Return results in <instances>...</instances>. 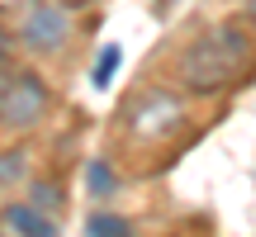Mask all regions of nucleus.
I'll return each instance as SVG.
<instances>
[{
  "mask_svg": "<svg viewBox=\"0 0 256 237\" xmlns=\"http://www.w3.org/2000/svg\"><path fill=\"white\" fill-rule=\"evenodd\" d=\"M252 62V38L242 34L238 24H218L190 43V52L180 57V81L200 95H214V90H228Z\"/></svg>",
  "mask_w": 256,
  "mask_h": 237,
  "instance_id": "f257e3e1",
  "label": "nucleus"
},
{
  "mask_svg": "<svg viewBox=\"0 0 256 237\" xmlns=\"http://www.w3.org/2000/svg\"><path fill=\"white\" fill-rule=\"evenodd\" d=\"M19 43L34 48V52H57L66 43V10L48 5V0H34L19 19Z\"/></svg>",
  "mask_w": 256,
  "mask_h": 237,
  "instance_id": "20e7f679",
  "label": "nucleus"
},
{
  "mask_svg": "<svg viewBox=\"0 0 256 237\" xmlns=\"http://www.w3.org/2000/svg\"><path fill=\"white\" fill-rule=\"evenodd\" d=\"M34 204H43V209H57V190H52V185H34Z\"/></svg>",
  "mask_w": 256,
  "mask_h": 237,
  "instance_id": "1a4fd4ad",
  "label": "nucleus"
},
{
  "mask_svg": "<svg viewBox=\"0 0 256 237\" xmlns=\"http://www.w3.org/2000/svg\"><path fill=\"white\" fill-rule=\"evenodd\" d=\"M57 5H62V10H86L90 0H57Z\"/></svg>",
  "mask_w": 256,
  "mask_h": 237,
  "instance_id": "9d476101",
  "label": "nucleus"
},
{
  "mask_svg": "<svg viewBox=\"0 0 256 237\" xmlns=\"http://www.w3.org/2000/svg\"><path fill=\"white\" fill-rule=\"evenodd\" d=\"M119 62H124L119 43H104V48H100V57H95V72H90V81H95V86L104 90V86L114 81V72H119Z\"/></svg>",
  "mask_w": 256,
  "mask_h": 237,
  "instance_id": "0eeeda50",
  "label": "nucleus"
},
{
  "mask_svg": "<svg viewBox=\"0 0 256 237\" xmlns=\"http://www.w3.org/2000/svg\"><path fill=\"white\" fill-rule=\"evenodd\" d=\"M86 232L90 237H128L133 223L119 218V214H90V218H86Z\"/></svg>",
  "mask_w": 256,
  "mask_h": 237,
  "instance_id": "423d86ee",
  "label": "nucleus"
},
{
  "mask_svg": "<svg viewBox=\"0 0 256 237\" xmlns=\"http://www.w3.org/2000/svg\"><path fill=\"white\" fill-rule=\"evenodd\" d=\"M128 128H133L138 138H171V133H180L185 128V110H180V100L176 95H166V90H142L133 104H128Z\"/></svg>",
  "mask_w": 256,
  "mask_h": 237,
  "instance_id": "7ed1b4c3",
  "label": "nucleus"
},
{
  "mask_svg": "<svg viewBox=\"0 0 256 237\" xmlns=\"http://www.w3.org/2000/svg\"><path fill=\"white\" fill-rule=\"evenodd\" d=\"M48 114V86L38 72H10L0 86V124L24 133Z\"/></svg>",
  "mask_w": 256,
  "mask_h": 237,
  "instance_id": "f03ea898",
  "label": "nucleus"
},
{
  "mask_svg": "<svg viewBox=\"0 0 256 237\" xmlns=\"http://www.w3.org/2000/svg\"><path fill=\"white\" fill-rule=\"evenodd\" d=\"M0 228H10V232H28V237H52L57 232V223L48 218V214H38V204H14V209H5L0 214Z\"/></svg>",
  "mask_w": 256,
  "mask_h": 237,
  "instance_id": "39448f33",
  "label": "nucleus"
},
{
  "mask_svg": "<svg viewBox=\"0 0 256 237\" xmlns=\"http://www.w3.org/2000/svg\"><path fill=\"white\" fill-rule=\"evenodd\" d=\"M247 19H256V0H247Z\"/></svg>",
  "mask_w": 256,
  "mask_h": 237,
  "instance_id": "9b49d317",
  "label": "nucleus"
},
{
  "mask_svg": "<svg viewBox=\"0 0 256 237\" xmlns=\"http://www.w3.org/2000/svg\"><path fill=\"white\" fill-rule=\"evenodd\" d=\"M86 180H90V194H95V200H110V194H114V171L104 162H90V166H86Z\"/></svg>",
  "mask_w": 256,
  "mask_h": 237,
  "instance_id": "6e6552de",
  "label": "nucleus"
}]
</instances>
